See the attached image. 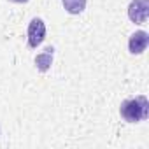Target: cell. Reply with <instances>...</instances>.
Wrapping results in <instances>:
<instances>
[{
	"mask_svg": "<svg viewBox=\"0 0 149 149\" xmlns=\"http://www.w3.org/2000/svg\"><path fill=\"white\" fill-rule=\"evenodd\" d=\"M119 114L126 123H139L147 119L149 116V100L144 95H139L135 98H128L121 102L119 105Z\"/></svg>",
	"mask_w": 149,
	"mask_h": 149,
	"instance_id": "obj_1",
	"label": "cell"
},
{
	"mask_svg": "<svg viewBox=\"0 0 149 149\" xmlns=\"http://www.w3.org/2000/svg\"><path fill=\"white\" fill-rule=\"evenodd\" d=\"M26 39H28V46L32 49L39 47L44 42V39H46V23H44L42 18H32V21L28 23Z\"/></svg>",
	"mask_w": 149,
	"mask_h": 149,
	"instance_id": "obj_2",
	"label": "cell"
},
{
	"mask_svg": "<svg viewBox=\"0 0 149 149\" xmlns=\"http://www.w3.org/2000/svg\"><path fill=\"white\" fill-rule=\"evenodd\" d=\"M149 16V0H132L128 6V18L137 23L144 25Z\"/></svg>",
	"mask_w": 149,
	"mask_h": 149,
	"instance_id": "obj_3",
	"label": "cell"
},
{
	"mask_svg": "<svg viewBox=\"0 0 149 149\" xmlns=\"http://www.w3.org/2000/svg\"><path fill=\"white\" fill-rule=\"evenodd\" d=\"M147 44H149V33L144 32V30H139V32L132 33L130 39H128V49H130L132 54H142L146 51Z\"/></svg>",
	"mask_w": 149,
	"mask_h": 149,
	"instance_id": "obj_4",
	"label": "cell"
},
{
	"mask_svg": "<svg viewBox=\"0 0 149 149\" xmlns=\"http://www.w3.org/2000/svg\"><path fill=\"white\" fill-rule=\"evenodd\" d=\"M53 56H54V47H53V46H47L40 54L35 56V67H37L40 72L49 70L51 65H53Z\"/></svg>",
	"mask_w": 149,
	"mask_h": 149,
	"instance_id": "obj_5",
	"label": "cell"
},
{
	"mask_svg": "<svg viewBox=\"0 0 149 149\" xmlns=\"http://www.w3.org/2000/svg\"><path fill=\"white\" fill-rule=\"evenodd\" d=\"M61 4L68 14H81L86 9V0H61Z\"/></svg>",
	"mask_w": 149,
	"mask_h": 149,
	"instance_id": "obj_6",
	"label": "cell"
},
{
	"mask_svg": "<svg viewBox=\"0 0 149 149\" xmlns=\"http://www.w3.org/2000/svg\"><path fill=\"white\" fill-rule=\"evenodd\" d=\"M9 2H14V4H26L28 0H9Z\"/></svg>",
	"mask_w": 149,
	"mask_h": 149,
	"instance_id": "obj_7",
	"label": "cell"
}]
</instances>
